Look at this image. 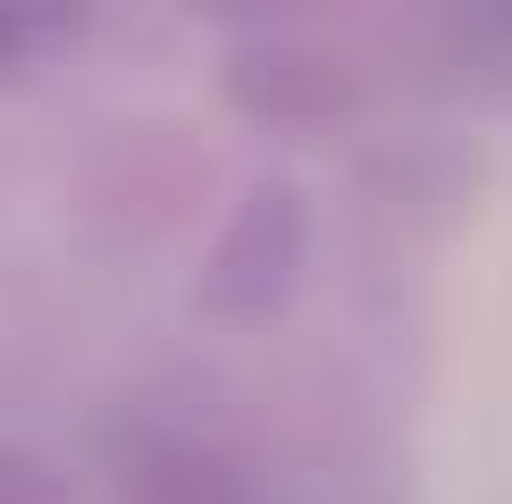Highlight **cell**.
Returning a JSON list of instances; mask_svg holds the SVG:
<instances>
[{
    "label": "cell",
    "mask_w": 512,
    "mask_h": 504,
    "mask_svg": "<svg viewBox=\"0 0 512 504\" xmlns=\"http://www.w3.org/2000/svg\"><path fill=\"white\" fill-rule=\"evenodd\" d=\"M294 269H303V194L277 177V185H252L236 219L219 227V244L202 261V303L219 320H252L294 286Z\"/></svg>",
    "instance_id": "1"
},
{
    "label": "cell",
    "mask_w": 512,
    "mask_h": 504,
    "mask_svg": "<svg viewBox=\"0 0 512 504\" xmlns=\"http://www.w3.org/2000/svg\"><path fill=\"white\" fill-rule=\"evenodd\" d=\"M236 93L277 110V118H303V110H328L345 84H336V68L311 59L294 34H252V51L236 59Z\"/></svg>",
    "instance_id": "2"
},
{
    "label": "cell",
    "mask_w": 512,
    "mask_h": 504,
    "mask_svg": "<svg viewBox=\"0 0 512 504\" xmlns=\"http://www.w3.org/2000/svg\"><path fill=\"white\" fill-rule=\"evenodd\" d=\"M76 34H84V17H68V9H0V84L42 68L51 51H68Z\"/></svg>",
    "instance_id": "3"
},
{
    "label": "cell",
    "mask_w": 512,
    "mask_h": 504,
    "mask_svg": "<svg viewBox=\"0 0 512 504\" xmlns=\"http://www.w3.org/2000/svg\"><path fill=\"white\" fill-rule=\"evenodd\" d=\"M462 51L479 59V84H487V93H496L504 110H512V9L471 17V26H462Z\"/></svg>",
    "instance_id": "4"
}]
</instances>
